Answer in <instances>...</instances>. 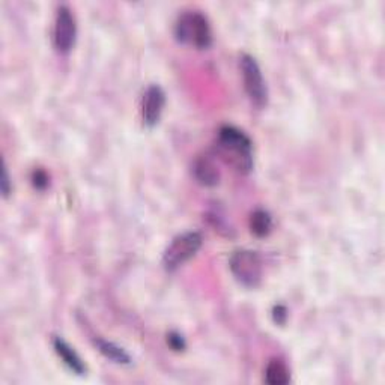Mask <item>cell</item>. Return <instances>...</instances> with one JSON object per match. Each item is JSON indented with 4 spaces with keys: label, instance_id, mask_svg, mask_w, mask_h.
<instances>
[{
    "label": "cell",
    "instance_id": "9",
    "mask_svg": "<svg viewBox=\"0 0 385 385\" xmlns=\"http://www.w3.org/2000/svg\"><path fill=\"white\" fill-rule=\"evenodd\" d=\"M53 346L56 354L62 358V361L68 366L69 370H73L77 375H83V373H86V366L78 357V354L74 351V348L69 346L64 339H61V337H56L53 340Z\"/></svg>",
    "mask_w": 385,
    "mask_h": 385
},
{
    "label": "cell",
    "instance_id": "1",
    "mask_svg": "<svg viewBox=\"0 0 385 385\" xmlns=\"http://www.w3.org/2000/svg\"><path fill=\"white\" fill-rule=\"evenodd\" d=\"M218 148L230 165L242 173L253 167V145L246 133L237 126L225 125L218 131Z\"/></svg>",
    "mask_w": 385,
    "mask_h": 385
},
{
    "label": "cell",
    "instance_id": "8",
    "mask_svg": "<svg viewBox=\"0 0 385 385\" xmlns=\"http://www.w3.org/2000/svg\"><path fill=\"white\" fill-rule=\"evenodd\" d=\"M193 173L196 179L202 185L214 186L220 182V170L215 162L209 157H199L193 165Z\"/></svg>",
    "mask_w": 385,
    "mask_h": 385
},
{
    "label": "cell",
    "instance_id": "15",
    "mask_svg": "<svg viewBox=\"0 0 385 385\" xmlns=\"http://www.w3.org/2000/svg\"><path fill=\"white\" fill-rule=\"evenodd\" d=\"M33 184L35 186H38V189H44V186L47 185V177H45V173L38 170V172H35V177H33Z\"/></svg>",
    "mask_w": 385,
    "mask_h": 385
},
{
    "label": "cell",
    "instance_id": "4",
    "mask_svg": "<svg viewBox=\"0 0 385 385\" xmlns=\"http://www.w3.org/2000/svg\"><path fill=\"white\" fill-rule=\"evenodd\" d=\"M230 271L246 288H258L262 280V261L259 254L250 250H239L230 258Z\"/></svg>",
    "mask_w": 385,
    "mask_h": 385
},
{
    "label": "cell",
    "instance_id": "11",
    "mask_svg": "<svg viewBox=\"0 0 385 385\" xmlns=\"http://www.w3.org/2000/svg\"><path fill=\"white\" fill-rule=\"evenodd\" d=\"M95 346L104 357L112 360L113 363H118V365L131 363V357L126 354L125 349H122L121 346H118L113 342L104 340V339H95Z\"/></svg>",
    "mask_w": 385,
    "mask_h": 385
},
{
    "label": "cell",
    "instance_id": "3",
    "mask_svg": "<svg viewBox=\"0 0 385 385\" xmlns=\"http://www.w3.org/2000/svg\"><path fill=\"white\" fill-rule=\"evenodd\" d=\"M202 247V235L199 232H184L173 238L170 246L162 254V265L167 271L178 270L185 262L194 258Z\"/></svg>",
    "mask_w": 385,
    "mask_h": 385
},
{
    "label": "cell",
    "instance_id": "6",
    "mask_svg": "<svg viewBox=\"0 0 385 385\" xmlns=\"http://www.w3.org/2000/svg\"><path fill=\"white\" fill-rule=\"evenodd\" d=\"M54 47L59 53H69L76 44L77 25L76 18L66 5H62L57 9L54 20Z\"/></svg>",
    "mask_w": 385,
    "mask_h": 385
},
{
    "label": "cell",
    "instance_id": "12",
    "mask_svg": "<svg viewBox=\"0 0 385 385\" xmlns=\"http://www.w3.org/2000/svg\"><path fill=\"white\" fill-rule=\"evenodd\" d=\"M273 226L271 215L263 209H256L250 217V229L256 237H266Z\"/></svg>",
    "mask_w": 385,
    "mask_h": 385
},
{
    "label": "cell",
    "instance_id": "10",
    "mask_svg": "<svg viewBox=\"0 0 385 385\" xmlns=\"http://www.w3.org/2000/svg\"><path fill=\"white\" fill-rule=\"evenodd\" d=\"M265 381L270 385H285L290 381V373L285 361L280 358H273L266 366Z\"/></svg>",
    "mask_w": 385,
    "mask_h": 385
},
{
    "label": "cell",
    "instance_id": "5",
    "mask_svg": "<svg viewBox=\"0 0 385 385\" xmlns=\"http://www.w3.org/2000/svg\"><path fill=\"white\" fill-rule=\"evenodd\" d=\"M241 71L244 78V88L253 106L263 109L268 102V88L263 80L259 64L250 54L241 56Z\"/></svg>",
    "mask_w": 385,
    "mask_h": 385
},
{
    "label": "cell",
    "instance_id": "7",
    "mask_svg": "<svg viewBox=\"0 0 385 385\" xmlns=\"http://www.w3.org/2000/svg\"><path fill=\"white\" fill-rule=\"evenodd\" d=\"M166 104V93L158 85L149 86L143 100V119L148 126L158 124Z\"/></svg>",
    "mask_w": 385,
    "mask_h": 385
},
{
    "label": "cell",
    "instance_id": "14",
    "mask_svg": "<svg viewBox=\"0 0 385 385\" xmlns=\"http://www.w3.org/2000/svg\"><path fill=\"white\" fill-rule=\"evenodd\" d=\"M0 184H2V193L4 196L6 197L11 191V182H9V174H8V167L4 162V169H2V181H0Z\"/></svg>",
    "mask_w": 385,
    "mask_h": 385
},
{
    "label": "cell",
    "instance_id": "2",
    "mask_svg": "<svg viewBox=\"0 0 385 385\" xmlns=\"http://www.w3.org/2000/svg\"><path fill=\"white\" fill-rule=\"evenodd\" d=\"M174 37L179 42L196 47L199 50H205L213 44L211 26L199 11H186L179 16L174 25Z\"/></svg>",
    "mask_w": 385,
    "mask_h": 385
},
{
    "label": "cell",
    "instance_id": "13",
    "mask_svg": "<svg viewBox=\"0 0 385 385\" xmlns=\"http://www.w3.org/2000/svg\"><path fill=\"white\" fill-rule=\"evenodd\" d=\"M167 342L172 346V349H174V351H184L185 349V342H184L181 334H177V333L169 334Z\"/></svg>",
    "mask_w": 385,
    "mask_h": 385
}]
</instances>
